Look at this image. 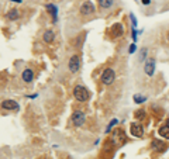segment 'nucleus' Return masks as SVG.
<instances>
[{
    "instance_id": "obj_1",
    "label": "nucleus",
    "mask_w": 169,
    "mask_h": 159,
    "mask_svg": "<svg viewBox=\"0 0 169 159\" xmlns=\"http://www.w3.org/2000/svg\"><path fill=\"white\" fill-rule=\"evenodd\" d=\"M74 97L77 100V101H86L89 100L90 94H89V90L82 85H76L74 87Z\"/></svg>"
},
{
    "instance_id": "obj_2",
    "label": "nucleus",
    "mask_w": 169,
    "mask_h": 159,
    "mask_svg": "<svg viewBox=\"0 0 169 159\" xmlns=\"http://www.w3.org/2000/svg\"><path fill=\"white\" fill-rule=\"evenodd\" d=\"M100 80H102V83H103V85L110 86L111 83L116 80V72H114V69H111V68L104 69L103 73H102V76H100Z\"/></svg>"
},
{
    "instance_id": "obj_3",
    "label": "nucleus",
    "mask_w": 169,
    "mask_h": 159,
    "mask_svg": "<svg viewBox=\"0 0 169 159\" xmlns=\"http://www.w3.org/2000/svg\"><path fill=\"white\" fill-rule=\"evenodd\" d=\"M86 121V115H84L83 111L81 110H75L72 113V122H74L75 127H82Z\"/></svg>"
},
{
    "instance_id": "obj_4",
    "label": "nucleus",
    "mask_w": 169,
    "mask_h": 159,
    "mask_svg": "<svg viewBox=\"0 0 169 159\" xmlns=\"http://www.w3.org/2000/svg\"><path fill=\"white\" fill-rule=\"evenodd\" d=\"M68 69L72 72V73H76L81 69V58L77 55H72L69 58V62H68Z\"/></svg>"
},
{
    "instance_id": "obj_5",
    "label": "nucleus",
    "mask_w": 169,
    "mask_h": 159,
    "mask_svg": "<svg viewBox=\"0 0 169 159\" xmlns=\"http://www.w3.org/2000/svg\"><path fill=\"white\" fill-rule=\"evenodd\" d=\"M130 132H131L132 137L142 138L144 137V127L141 125L140 122H131V125H130Z\"/></svg>"
},
{
    "instance_id": "obj_6",
    "label": "nucleus",
    "mask_w": 169,
    "mask_h": 159,
    "mask_svg": "<svg viewBox=\"0 0 169 159\" xmlns=\"http://www.w3.org/2000/svg\"><path fill=\"white\" fill-rule=\"evenodd\" d=\"M79 13L82 16H90L95 13V4L92 2H83L79 7Z\"/></svg>"
},
{
    "instance_id": "obj_7",
    "label": "nucleus",
    "mask_w": 169,
    "mask_h": 159,
    "mask_svg": "<svg viewBox=\"0 0 169 159\" xmlns=\"http://www.w3.org/2000/svg\"><path fill=\"white\" fill-rule=\"evenodd\" d=\"M151 148L154 149V151L159 152V154H162V152H165V151H166L168 145H166L164 141L158 140V138H154V140L151 141Z\"/></svg>"
},
{
    "instance_id": "obj_8",
    "label": "nucleus",
    "mask_w": 169,
    "mask_h": 159,
    "mask_svg": "<svg viewBox=\"0 0 169 159\" xmlns=\"http://www.w3.org/2000/svg\"><path fill=\"white\" fill-rule=\"evenodd\" d=\"M144 72L147 76H152L155 73V59L154 58H148L145 61V65H144Z\"/></svg>"
},
{
    "instance_id": "obj_9",
    "label": "nucleus",
    "mask_w": 169,
    "mask_h": 159,
    "mask_svg": "<svg viewBox=\"0 0 169 159\" xmlns=\"http://www.w3.org/2000/svg\"><path fill=\"white\" fill-rule=\"evenodd\" d=\"M2 108L9 110V111L19 110V103L14 101V100H4V101H2Z\"/></svg>"
},
{
    "instance_id": "obj_10",
    "label": "nucleus",
    "mask_w": 169,
    "mask_h": 159,
    "mask_svg": "<svg viewBox=\"0 0 169 159\" xmlns=\"http://www.w3.org/2000/svg\"><path fill=\"white\" fill-rule=\"evenodd\" d=\"M45 9H47L48 13L51 14V17H52V23H56V21H58V7H56L55 4L48 3L47 6H45Z\"/></svg>"
},
{
    "instance_id": "obj_11",
    "label": "nucleus",
    "mask_w": 169,
    "mask_h": 159,
    "mask_svg": "<svg viewBox=\"0 0 169 159\" xmlns=\"http://www.w3.org/2000/svg\"><path fill=\"white\" fill-rule=\"evenodd\" d=\"M21 78H23V80L26 82V83H31L33 82V79H34V72H33V69H24L23 70V73H21Z\"/></svg>"
},
{
    "instance_id": "obj_12",
    "label": "nucleus",
    "mask_w": 169,
    "mask_h": 159,
    "mask_svg": "<svg viewBox=\"0 0 169 159\" xmlns=\"http://www.w3.org/2000/svg\"><path fill=\"white\" fill-rule=\"evenodd\" d=\"M123 33H124L123 26L120 24V23H116V24L113 26V28H111V35H113V37H121Z\"/></svg>"
},
{
    "instance_id": "obj_13",
    "label": "nucleus",
    "mask_w": 169,
    "mask_h": 159,
    "mask_svg": "<svg viewBox=\"0 0 169 159\" xmlns=\"http://www.w3.org/2000/svg\"><path fill=\"white\" fill-rule=\"evenodd\" d=\"M42 40H44V42H47V44H51V42H54V40H55V33L52 30H47L44 33V35H42Z\"/></svg>"
},
{
    "instance_id": "obj_14",
    "label": "nucleus",
    "mask_w": 169,
    "mask_h": 159,
    "mask_svg": "<svg viewBox=\"0 0 169 159\" xmlns=\"http://www.w3.org/2000/svg\"><path fill=\"white\" fill-rule=\"evenodd\" d=\"M96 2H97V4L100 6V9H104V10L111 9L114 4V0H96Z\"/></svg>"
},
{
    "instance_id": "obj_15",
    "label": "nucleus",
    "mask_w": 169,
    "mask_h": 159,
    "mask_svg": "<svg viewBox=\"0 0 169 159\" xmlns=\"http://www.w3.org/2000/svg\"><path fill=\"white\" fill-rule=\"evenodd\" d=\"M19 17H20V11L17 10V9H11L7 14H6V19L10 20V21H14V20H17Z\"/></svg>"
},
{
    "instance_id": "obj_16",
    "label": "nucleus",
    "mask_w": 169,
    "mask_h": 159,
    "mask_svg": "<svg viewBox=\"0 0 169 159\" xmlns=\"http://www.w3.org/2000/svg\"><path fill=\"white\" fill-rule=\"evenodd\" d=\"M158 134H159V137H164L165 140H169V127L162 125L161 128L158 129Z\"/></svg>"
},
{
    "instance_id": "obj_17",
    "label": "nucleus",
    "mask_w": 169,
    "mask_h": 159,
    "mask_svg": "<svg viewBox=\"0 0 169 159\" xmlns=\"http://www.w3.org/2000/svg\"><path fill=\"white\" fill-rule=\"evenodd\" d=\"M132 100H134V103L135 104H141V103H145V101H147V96H142V94H134Z\"/></svg>"
},
{
    "instance_id": "obj_18",
    "label": "nucleus",
    "mask_w": 169,
    "mask_h": 159,
    "mask_svg": "<svg viewBox=\"0 0 169 159\" xmlns=\"http://www.w3.org/2000/svg\"><path fill=\"white\" fill-rule=\"evenodd\" d=\"M117 124H118V120H117V118H113V120H111V121L109 122V125H107V128H106V134H109V132H110V131H111V128H113L114 125H117Z\"/></svg>"
},
{
    "instance_id": "obj_19",
    "label": "nucleus",
    "mask_w": 169,
    "mask_h": 159,
    "mask_svg": "<svg viewBox=\"0 0 169 159\" xmlns=\"http://www.w3.org/2000/svg\"><path fill=\"white\" fill-rule=\"evenodd\" d=\"M147 54H148V49L147 48H142L140 52V62H144V61H147Z\"/></svg>"
},
{
    "instance_id": "obj_20",
    "label": "nucleus",
    "mask_w": 169,
    "mask_h": 159,
    "mask_svg": "<svg viewBox=\"0 0 169 159\" xmlns=\"http://www.w3.org/2000/svg\"><path fill=\"white\" fill-rule=\"evenodd\" d=\"M141 33H142V30H141V31H137L135 28H132V31H131V37H132V40H134V42H135V41L138 40V35H140Z\"/></svg>"
},
{
    "instance_id": "obj_21",
    "label": "nucleus",
    "mask_w": 169,
    "mask_h": 159,
    "mask_svg": "<svg viewBox=\"0 0 169 159\" xmlns=\"http://www.w3.org/2000/svg\"><path fill=\"white\" fill-rule=\"evenodd\" d=\"M130 20H131L132 28H135L137 24H138V21H137V19H135V16H134V13H130Z\"/></svg>"
},
{
    "instance_id": "obj_22",
    "label": "nucleus",
    "mask_w": 169,
    "mask_h": 159,
    "mask_svg": "<svg viewBox=\"0 0 169 159\" xmlns=\"http://www.w3.org/2000/svg\"><path fill=\"white\" fill-rule=\"evenodd\" d=\"M135 51H137V45H135V44H131V45L128 47V54L131 55V54H134Z\"/></svg>"
},
{
    "instance_id": "obj_23",
    "label": "nucleus",
    "mask_w": 169,
    "mask_h": 159,
    "mask_svg": "<svg viewBox=\"0 0 169 159\" xmlns=\"http://www.w3.org/2000/svg\"><path fill=\"white\" fill-rule=\"evenodd\" d=\"M144 114H145V111H144V110L137 111V113H135V117H137V118H142V117H144Z\"/></svg>"
},
{
    "instance_id": "obj_24",
    "label": "nucleus",
    "mask_w": 169,
    "mask_h": 159,
    "mask_svg": "<svg viewBox=\"0 0 169 159\" xmlns=\"http://www.w3.org/2000/svg\"><path fill=\"white\" fill-rule=\"evenodd\" d=\"M141 3H142L144 6H149V4H151V0H141Z\"/></svg>"
},
{
    "instance_id": "obj_25",
    "label": "nucleus",
    "mask_w": 169,
    "mask_h": 159,
    "mask_svg": "<svg viewBox=\"0 0 169 159\" xmlns=\"http://www.w3.org/2000/svg\"><path fill=\"white\" fill-rule=\"evenodd\" d=\"M10 2H13V3H21V0H10Z\"/></svg>"
},
{
    "instance_id": "obj_26",
    "label": "nucleus",
    "mask_w": 169,
    "mask_h": 159,
    "mask_svg": "<svg viewBox=\"0 0 169 159\" xmlns=\"http://www.w3.org/2000/svg\"><path fill=\"white\" fill-rule=\"evenodd\" d=\"M165 125H166V127H169V117H168V118H166V121H165Z\"/></svg>"
},
{
    "instance_id": "obj_27",
    "label": "nucleus",
    "mask_w": 169,
    "mask_h": 159,
    "mask_svg": "<svg viewBox=\"0 0 169 159\" xmlns=\"http://www.w3.org/2000/svg\"><path fill=\"white\" fill-rule=\"evenodd\" d=\"M168 42H169V33H168Z\"/></svg>"
}]
</instances>
